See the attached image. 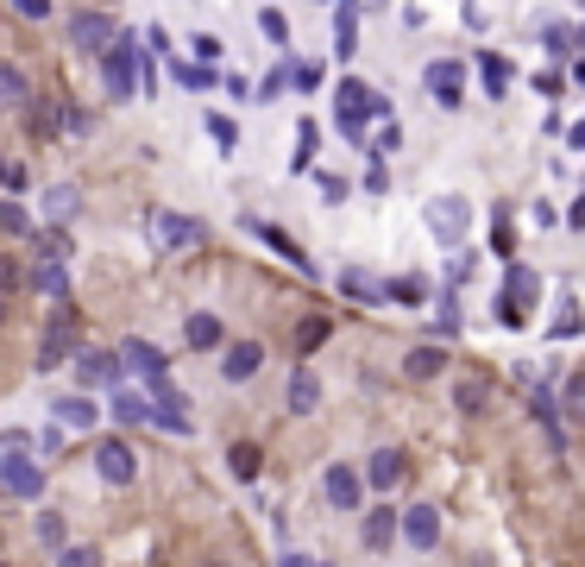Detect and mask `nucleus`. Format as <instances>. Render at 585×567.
<instances>
[{
	"label": "nucleus",
	"instance_id": "1",
	"mask_svg": "<svg viewBox=\"0 0 585 567\" xmlns=\"http://www.w3.org/2000/svg\"><path fill=\"white\" fill-rule=\"evenodd\" d=\"M132 63H139V38H127V32H120V38L102 51V77H107V95H114V102H132V95H139Z\"/></svg>",
	"mask_w": 585,
	"mask_h": 567
},
{
	"label": "nucleus",
	"instance_id": "2",
	"mask_svg": "<svg viewBox=\"0 0 585 567\" xmlns=\"http://www.w3.org/2000/svg\"><path fill=\"white\" fill-rule=\"evenodd\" d=\"M70 340H77V310H70V303H57L51 328H45V340H38V372H51V366L70 360Z\"/></svg>",
	"mask_w": 585,
	"mask_h": 567
},
{
	"label": "nucleus",
	"instance_id": "3",
	"mask_svg": "<svg viewBox=\"0 0 585 567\" xmlns=\"http://www.w3.org/2000/svg\"><path fill=\"white\" fill-rule=\"evenodd\" d=\"M114 38H120V26H114L107 13H70V45H77L82 57H102Z\"/></svg>",
	"mask_w": 585,
	"mask_h": 567
},
{
	"label": "nucleus",
	"instance_id": "4",
	"mask_svg": "<svg viewBox=\"0 0 585 567\" xmlns=\"http://www.w3.org/2000/svg\"><path fill=\"white\" fill-rule=\"evenodd\" d=\"M529 297H535V271L529 265H510V278H504V297H498V322H523L529 315Z\"/></svg>",
	"mask_w": 585,
	"mask_h": 567
},
{
	"label": "nucleus",
	"instance_id": "5",
	"mask_svg": "<svg viewBox=\"0 0 585 567\" xmlns=\"http://www.w3.org/2000/svg\"><path fill=\"white\" fill-rule=\"evenodd\" d=\"M95 473H102L107 486H132L139 479V454H132L127 441H102L95 448Z\"/></svg>",
	"mask_w": 585,
	"mask_h": 567
},
{
	"label": "nucleus",
	"instance_id": "6",
	"mask_svg": "<svg viewBox=\"0 0 585 567\" xmlns=\"http://www.w3.org/2000/svg\"><path fill=\"white\" fill-rule=\"evenodd\" d=\"M321 491H328L334 511H359V498H365V479H359L347 461H334V466H328V479H321Z\"/></svg>",
	"mask_w": 585,
	"mask_h": 567
},
{
	"label": "nucleus",
	"instance_id": "7",
	"mask_svg": "<svg viewBox=\"0 0 585 567\" xmlns=\"http://www.w3.org/2000/svg\"><path fill=\"white\" fill-rule=\"evenodd\" d=\"M152 233L164 253H189V246H202V221H183V215H152Z\"/></svg>",
	"mask_w": 585,
	"mask_h": 567
},
{
	"label": "nucleus",
	"instance_id": "8",
	"mask_svg": "<svg viewBox=\"0 0 585 567\" xmlns=\"http://www.w3.org/2000/svg\"><path fill=\"white\" fill-rule=\"evenodd\" d=\"M403 536H409V548H422V555H429L434 542H441V511H434V505H409V511H403Z\"/></svg>",
	"mask_w": 585,
	"mask_h": 567
},
{
	"label": "nucleus",
	"instance_id": "9",
	"mask_svg": "<svg viewBox=\"0 0 585 567\" xmlns=\"http://www.w3.org/2000/svg\"><path fill=\"white\" fill-rule=\"evenodd\" d=\"M429 228L447 240V246H459L466 240V202L459 196H441V202H429Z\"/></svg>",
	"mask_w": 585,
	"mask_h": 567
},
{
	"label": "nucleus",
	"instance_id": "10",
	"mask_svg": "<svg viewBox=\"0 0 585 567\" xmlns=\"http://www.w3.org/2000/svg\"><path fill=\"white\" fill-rule=\"evenodd\" d=\"M258 366H265V347H258V340H233L227 354H221V372H227L233 385H246Z\"/></svg>",
	"mask_w": 585,
	"mask_h": 567
},
{
	"label": "nucleus",
	"instance_id": "11",
	"mask_svg": "<svg viewBox=\"0 0 585 567\" xmlns=\"http://www.w3.org/2000/svg\"><path fill=\"white\" fill-rule=\"evenodd\" d=\"M283 404H290V416H315V404H321V379H315L308 366H296V372H290V391H283Z\"/></svg>",
	"mask_w": 585,
	"mask_h": 567
},
{
	"label": "nucleus",
	"instance_id": "12",
	"mask_svg": "<svg viewBox=\"0 0 585 567\" xmlns=\"http://www.w3.org/2000/svg\"><path fill=\"white\" fill-rule=\"evenodd\" d=\"M403 448H378V454H372V461H365V486L372 491H390L397 486V479H403Z\"/></svg>",
	"mask_w": 585,
	"mask_h": 567
},
{
	"label": "nucleus",
	"instance_id": "13",
	"mask_svg": "<svg viewBox=\"0 0 585 567\" xmlns=\"http://www.w3.org/2000/svg\"><path fill=\"white\" fill-rule=\"evenodd\" d=\"M459 82H466V70H459V63H434V70H429L434 102L447 107V114H454V107H466V89H459Z\"/></svg>",
	"mask_w": 585,
	"mask_h": 567
},
{
	"label": "nucleus",
	"instance_id": "14",
	"mask_svg": "<svg viewBox=\"0 0 585 567\" xmlns=\"http://www.w3.org/2000/svg\"><path fill=\"white\" fill-rule=\"evenodd\" d=\"M0 486L20 491V498H38V486H45V473L26 461V454H7V466H0Z\"/></svg>",
	"mask_w": 585,
	"mask_h": 567
},
{
	"label": "nucleus",
	"instance_id": "15",
	"mask_svg": "<svg viewBox=\"0 0 585 567\" xmlns=\"http://www.w3.org/2000/svg\"><path fill=\"white\" fill-rule=\"evenodd\" d=\"M77 379H82V385H114V379H120V360H114V354H95V347H82V354H77Z\"/></svg>",
	"mask_w": 585,
	"mask_h": 567
},
{
	"label": "nucleus",
	"instance_id": "16",
	"mask_svg": "<svg viewBox=\"0 0 585 567\" xmlns=\"http://www.w3.org/2000/svg\"><path fill=\"white\" fill-rule=\"evenodd\" d=\"M120 366H127V372H145V379H164V354H157L152 340H127V347H120Z\"/></svg>",
	"mask_w": 585,
	"mask_h": 567
},
{
	"label": "nucleus",
	"instance_id": "17",
	"mask_svg": "<svg viewBox=\"0 0 585 567\" xmlns=\"http://www.w3.org/2000/svg\"><path fill=\"white\" fill-rule=\"evenodd\" d=\"M183 340H189V347H196V354H208V347H221V340H227V328H221V315H189V322H183Z\"/></svg>",
	"mask_w": 585,
	"mask_h": 567
},
{
	"label": "nucleus",
	"instance_id": "18",
	"mask_svg": "<svg viewBox=\"0 0 585 567\" xmlns=\"http://www.w3.org/2000/svg\"><path fill=\"white\" fill-rule=\"evenodd\" d=\"M397 530H403V523H397V511H390V505H372V517H365V548H372V555H384Z\"/></svg>",
	"mask_w": 585,
	"mask_h": 567
},
{
	"label": "nucleus",
	"instance_id": "19",
	"mask_svg": "<svg viewBox=\"0 0 585 567\" xmlns=\"http://www.w3.org/2000/svg\"><path fill=\"white\" fill-rule=\"evenodd\" d=\"M38 202H45V215H51L57 228H63V221H70V215H77V183H51V189H45V196H38Z\"/></svg>",
	"mask_w": 585,
	"mask_h": 567
},
{
	"label": "nucleus",
	"instance_id": "20",
	"mask_svg": "<svg viewBox=\"0 0 585 567\" xmlns=\"http://www.w3.org/2000/svg\"><path fill=\"white\" fill-rule=\"evenodd\" d=\"M403 372L409 379H434V372H447V354H441V347H409Z\"/></svg>",
	"mask_w": 585,
	"mask_h": 567
},
{
	"label": "nucleus",
	"instance_id": "21",
	"mask_svg": "<svg viewBox=\"0 0 585 567\" xmlns=\"http://www.w3.org/2000/svg\"><path fill=\"white\" fill-rule=\"evenodd\" d=\"M484 391H491V385H484L479 372H466V379H459V385H454V410L479 416V410H484Z\"/></svg>",
	"mask_w": 585,
	"mask_h": 567
},
{
	"label": "nucleus",
	"instance_id": "22",
	"mask_svg": "<svg viewBox=\"0 0 585 567\" xmlns=\"http://www.w3.org/2000/svg\"><path fill=\"white\" fill-rule=\"evenodd\" d=\"M32 284H38L45 297H57V303H70V278H63V265H57V258H45V265L32 271Z\"/></svg>",
	"mask_w": 585,
	"mask_h": 567
},
{
	"label": "nucleus",
	"instance_id": "23",
	"mask_svg": "<svg viewBox=\"0 0 585 567\" xmlns=\"http://www.w3.org/2000/svg\"><path fill=\"white\" fill-rule=\"evenodd\" d=\"M95 404L89 397H57V423H70V429H95Z\"/></svg>",
	"mask_w": 585,
	"mask_h": 567
},
{
	"label": "nucleus",
	"instance_id": "24",
	"mask_svg": "<svg viewBox=\"0 0 585 567\" xmlns=\"http://www.w3.org/2000/svg\"><path fill=\"white\" fill-rule=\"evenodd\" d=\"M32 102V89H26V77L13 70V63H0V107H26Z\"/></svg>",
	"mask_w": 585,
	"mask_h": 567
},
{
	"label": "nucleus",
	"instance_id": "25",
	"mask_svg": "<svg viewBox=\"0 0 585 567\" xmlns=\"http://www.w3.org/2000/svg\"><path fill=\"white\" fill-rule=\"evenodd\" d=\"M114 416H120V423H152V397H139V391H114Z\"/></svg>",
	"mask_w": 585,
	"mask_h": 567
},
{
	"label": "nucleus",
	"instance_id": "26",
	"mask_svg": "<svg viewBox=\"0 0 585 567\" xmlns=\"http://www.w3.org/2000/svg\"><path fill=\"white\" fill-rule=\"evenodd\" d=\"M57 567H102V548H95V542H63V548H57Z\"/></svg>",
	"mask_w": 585,
	"mask_h": 567
},
{
	"label": "nucleus",
	"instance_id": "27",
	"mask_svg": "<svg viewBox=\"0 0 585 567\" xmlns=\"http://www.w3.org/2000/svg\"><path fill=\"white\" fill-rule=\"evenodd\" d=\"M253 233H265V240H271L283 258H290V265H303V271H308V253H303V246H296V240H290L283 228H265V221H253Z\"/></svg>",
	"mask_w": 585,
	"mask_h": 567
},
{
	"label": "nucleus",
	"instance_id": "28",
	"mask_svg": "<svg viewBox=\"0 0 585 567\" xmlns=\"http://www.w3.org/2000/svg\"><path fill=\"white\" fill-rule=\"evenodd\" d=\"M328 335H334V322H328V315H308L303 328H296V354H315V347H321Z\"/></svg>",
	"mask_w": 585,
	"mask_h": 567
},
{
	"label": "nucleus",
	"instance_id": "29",
	"mask_svg": "<svg viewBox=\"0 0 585 567\" xmlns=\"http://www.w3.org/2000/svg\"><path fill=\"white\" fill-rule=\"evenodd\" d=\"M32 246H38V258H57V265H63V258H70V233L45 228V233H32Z\"/></svg>",
	"mask_w": 585,
	"mask_h": 567
},
{
	"label": "nucleus",
	"instance_id": "30",
	"mask_svg": "<svg viewBox=\"0 0 585 567\" xmlns=\"http://www.w3.org/2000/svg\"><path fill=\"white\" fill-rule=\"evenodd\" d=\"M227 466H233V479H258V448H253V441H233Z\"/></svg>",
	"mask_w": 585,
	"mask_h": 567
},
{
	"label": "nucleus",
	"instance_id": "31",
	"mask_svg": "<svg viewBox=\"0 0 585 567\" xmlns=\"http://www.w3.org/2000/svg\"><path fill=\"white\" fill-rule=\"evenodd\" d=\"M384 297H397V303H409V310H416V303L429 297V284H422V278H390V284H384Z\"/></svg>",
	"mask_w": 585,
	"mask_h": 567
},
{
	"label": "nucleus",
	"instance_id": "32",
	"mask_svg": "<svg viewBox=\"0 0 585 567\" xmlns=\"http://www.w3.org/2000/svg\"><path fill=\"white\" fill-rule=\"evenodd\" d=\"M26 127H32V139H51V127H57V107H51V102L26 107Z\"/></svg>",
	"mask_w": 585,
	"mask_h": 567
},
{
	"label": "nucleus",
	"instance_id": "33",
	"mask_svg": "<svg viewBox=\"0 0 585 567\" xmlns=\"http://www.w3.org/2000/svg\"><path fill=\"white\" fill-rule=\"evenodd\" d=\"M32 530H38V542H45V548H63V517H57V511H38V523H32Z\"/></svg>",
	"mask_w": 585,
	"mask_h": 567
},
{
	"label": "nucleus",
	"instance_id": "34",
	"mask_svg": "<svg viewBox=\"0 0 585 567\" xmlns=\"http://www.w3.org/2000/svg\"><path fill=\"white\" fill-rule=\"evenodd\" d=\"M189 51H196V63H221V51H227V45H221L214 32H196V38H189Z\"/></svg>",
	"mask_w": 585,
	"mask_h": 567
},
{
	"label": "nucleus",
	"instance_id": "35",
	"mask_svg": "<svg viewBox=\"0 0 585 567\" xmlns=\"http://www.w3.org/2000/svg\"><path fill=\"white\" fill-rule=\"evenodd\" d=\"M258 32H265L271 45H290V26H283V13H278V7H265V13H258Z\"/></svg>",
	"mask_w": 585,
	"mask_h": 567
},
{
	"label": "nucleus",
	"instance_id": "36",
	"mask_svg": "<svg viewBox=\"0 0 585 567\" xmlns=\"http://www.w3.org/2000/svg\"><path fill=\"white\" fill-rule=\"evenodd\" d=\"M208 132H214V146H221V152H233V146H239V127H233L227 114H208Z\"/></svg>",
	"mask_w": 585,
	"mask_h": 567
},
{
	"label": "nucleus",
	"instance_id": "37",
	"mask_svg": "<svg viewBox=\"0 0 585 567\" xmlns=\"http://www.w3.org/2000/svg\"><path fill=\"white\" fill-rule=\"evenodd\" d=\"M0 228H7V233H38L26 221V208H20V202H0Z\"/></svg>",
	"mask_w": 585,
	"mask_h": 567
},
{
	"label": "nucleus",
	"instance_id": "38",
	"mask_svg": "<svg viewBox=\"0 0 585 567\" xmlns=\"http://www.w3.org/2000/svg\"><path fill=\"white\" fill-rule=\"evenodd\" d=\"M340 290H347V297H365V303L378 297V284H365V271H340Z\"/></svg>",
	"mask_w": 585,
	"mask_h": 567
},
{
	"label": "nucleus",
	"instance_id": "39",
	"mask_svg": "<svg viewBox=\"0 0 585 567\" xmlns=\"http://www.w3.org/2000/svg\"><path fill=\"white\" fill-rule=\"evenodd\" d=\"M13 13L32 20V26H45V20H51V0H13Z\"/></svg>",
	"mask_w": 585,
	"mask_h": 567
},
{
	"label": "nucleus",
	"instance_id": "40",
	"mask_svg": "<svg viewBox=\"0 0 585 567\" xmlns=\"http://www.w3.org/2000/svg\"><path fill=\"white\" fill-rule=\"evenodd\" d=\"M566 416H585V372L566 379Z\"/></svg>",
	"mask_w": 585,
	"mask_h": 567
},
{
	"label": "nucleus",
	"instance_id": "41",
	"mask_svg": "<svg viewBox=\"0 0 585 567\" xmlns=\"http://www.w3.org/2000/svg\"><path fill=\"white\" fill-rule=\"evenodd\" d=\"M484 82H491V95H504V63L498 57H484Z\"/></svg>",
	"mask_w": 585,
	"mask_h": 567
},
{
	"label": "nucleus",
	"instance_id": "42",
	"mask_svg": "<svg viewBox=\"0 0 585 567\" xmlns=\"http://www.w3.org/2000/svg\"><path fill=\"white\" fill-rule=\"evenodd\" d=\"M63 127H70V132H89V127H95V120H89L82 107H63Z\"/></svg>",
	"mask_w": 585,
	"mask_h": 567
},
{
	"label": "nucleus",
	"instance_id": "43",
	"mask_svg": "<svg viewBox=\"0 0 585 567\" xmlns=\"http://www.w3.org/2000/svg\"><path fill=\"white\" fill-rule=\"evenodd\" d=\"M566 221H573V228H585V196L573 202V215H566Z\"/></svg>",
	"mask_w": 585,
	"mask_h": 567
},
{
	"label": "nucleus",
	"instance_id": "44",
	"mask_svg": "<svg viewBox=\"0 0 585 567\" xmlns=\"http://www.w3.org/2000/svg\"><path fill=\"white\" fill-rule=\"evenodd\" d=\"M283 567H308V562H303V555H283Z\"/></svg>",
	"mask_w": 585,
	"mask_h": 567
},
{
	"label": "nucleus",
	"instance_id": "45",
	"mask_svg": "<svg viewBox=\"0 0 585 567\" xmlns=\"http://www.w3.org/2000/svg\"><path fill=\"white\" fill-rule=\"evenodd\" d=\"M0 315H7V284H0Z\"/></svg>",
	"mask_w": 585,
	"mask_h": 567
},
{
	"label": "nucleus",
	"instance_id": "46",
	"mask_svg": "<svg viewBox=\"0 0 585 567\" xmlns=\"http://www.w3.org/2000/svg\"><path fill=\"white\" fill-rule=\"evenodd\" d=\"M321 567H328V562H321Z\"/></svg>",
	"mask_w": 585,
	"mask_h": 567
},
{
	"label": "nucleus",
	"instance_id": "47",
	"mask_svg": "<svg viewBox=\"0 0 585 567\" xmlns=\"http://www.w3.org/2000/svg\"><path fill=\"white\" fill-rule=\"evenodd\" d=\"M0 567H7V562H0Z\"/></svg>",
	"mask_w": 585,
	"mask_h": 567
}]
</instances>
